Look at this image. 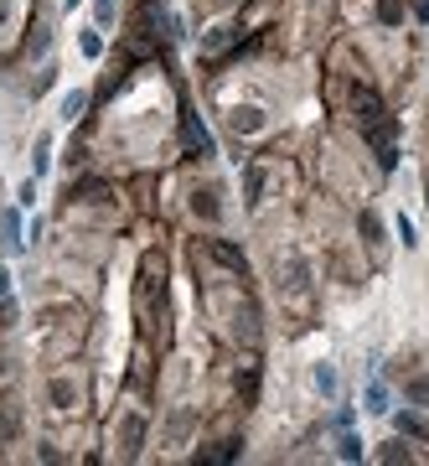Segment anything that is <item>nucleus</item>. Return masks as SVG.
I'll return each instance as SVG.
<instances>
[{
    "label": "nucleus",
    "mask_w": 429,
    "mask_h": 466,
    "mask_svg": "<svg viewBox=\"0 0 429 466\" xmlns=\"http://www.w3.org/2000/svg\"><path fill=\"white\" fill-rule=\"evenodd\" d=\"M78 47L88 52V57H99V36H94V32H83V36H78Z\"/></svg>",
    "instance_id": "5"
},
{
    "label": "nucleus",
    "mask_w": 429,
    "mask_h": 466,
    "mask_svg": "<svg viewBox=\"0 0 429 466\" xmlns=\"http://www.w3.org/2000/svg\"><path fill=\"white\" fill-rule=\"evenodd\" d=\"M315 389H321V394H331V389H336V379H331L326 368H315Z\"/></svg>",
    "instance_id": "6"
},
{
    "label": "nucleus",
    "mask_w": 429,
    "mask_h": 466,
    "mask_svg": "<svg viewBox=\"0 0 429 466\" xmlns=\"http://www.w3.org/2000/svg\"><path fill=\"white\" fill-rule=\"evenodd\" d=\"M78 109H83V94H67V99H63V119H78Z\"/></svg>",
    "instance_id": "4"
},
{
    "label": "nucleus",
    "mask_w": 429,
    "mask_h": 466,
    "mask_svg": "<svg viewBox=\"0 0 429 466\" xmlns=\"http://www.w3.org/2000/svg\"><path fill=\"white\" fill-rule=\"evenodd\" d=\"M233 125L238 130H264V115L259 109H233Z\"/></svg>",
    "instance_id": "1"
},
{
    "label": "nucleus",
    "mask_w": 429,
    "mask_h": 466,
    "mask_svg": "<svg viewBox=\"0 0 429 466\" xmlns=\"http://www.w3.org/2000/svg\"><path fill=\"white\" fill-rule=\"evenodd\" d=\"M367 410H373V415H383V410H388V389H383V383H367Z\"/></svg>",
    "instance_id": "2"
},
{
    "label": "nucleus",
    "mask_w": 429,
    "mask_h": 466,
    "mask_svg": "<svg viewBox=\"0 0 429 466\" xmlns=\"http://www.w3.org/2000/svg\"><path fill=\"white\" fill-rule=\"evenodd\" d=\"M47 150H52V146H47V135H42V140H36V150H32V167H36V171H47Z\"/></svg>",
    "instance_id": "3"
}]
</instances>
